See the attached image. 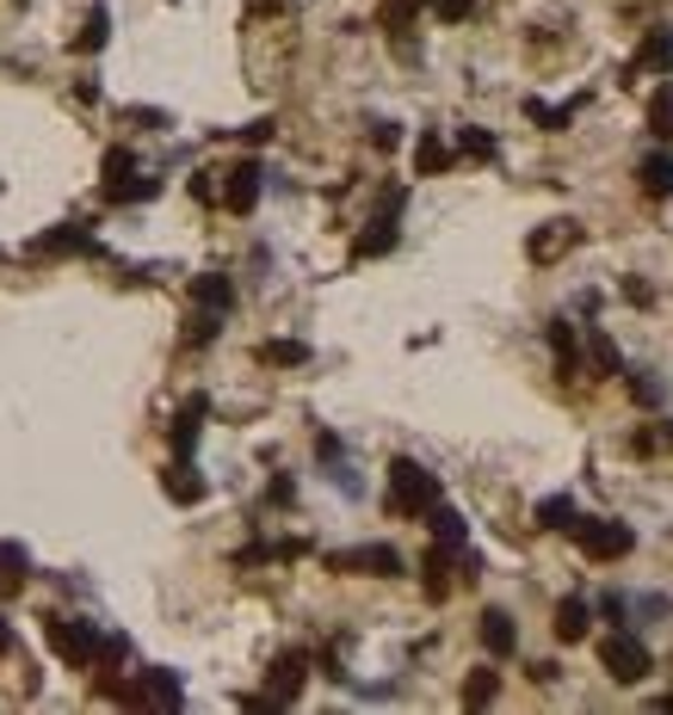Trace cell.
<instances>
[{
    "label": "cell",
    "mask_w": 673,
    "mask_h": 715,
    "mask_svg": "<svg viewBox=\"0 0 673 715\" xmlns=\"http://www.w3.org/2000/svg\"><path fill=\"white\" fill-rule=\"evenodd\" d=\"M266 500H272V506H290V500H297V488H290L285 475H278V481H272V488H266Z\"/></svg>",
    "instance_id": "obj_39"
},
{
    "label": "cell",
    "mask_w": 673,
    "mask_h": 715,
    "mask_svg": "<svg viewBox=\"0 0 673 715\" xmlns=\"http://www.w3.org/2000/svg\"><path fill=\"white\" fill-rule=\"evenodd\" d=\"M636 186H643V198H673V154L655 149L636 161Z\"/></svg>",
    "instance_id": "obj_13"
},
{
    "label": "cell",
    "mask_w": 673,
    "mask_h": 715,
    "mask_svg": "<svg viewBox=\"0 0 673 715\" xmlns=\"http://www.w3.org/2000/svg\"><path fill=\"white\" fill-rule=\"evenodd\" d=\"M192 297H198V309H216V315H229V309H235V284L223 278V272H204V278L192 284Z\"/></svg>",
    "instance_id": "obj_19"
},
{
    "label": "cell",
    "mask_w": 673,
    "mask_h": 715,
    "mask_svg": "<svg viewBox=\"0 0 673 715\" xmlns=\"http://www.w3.org/2000/svg\"><path fill=\"white\" fill-rule=\"evenodd\" d=\"M649 136H655V142H668V136H673V80H661L655 99H649Z\"/></svg>",
    "instance_id": "obj_26"
},
{
    "label": "cell",
    "mask_w": 673,
    "mask_h": 715,
    "mask_svg": "<svg viewBox=\"0 0 673 715\" xmlns=\"http://www.w3.org/2000/svg\"><path fill=\"white\" fill-rule=\"evenodd\" d=\"M414 13H421V0H389V7H384V25H389V32H402Z\"/></svg>",
    "instance_id": "obj_35"
},
{
    "label": "cell",
    "mask_w": 673,
    "mask_h": 715,
    "mask_svg": "<svg viewBox=\"0 0 673 715\" xmlns=\"http://www.w3.org/2000/svg\"><path fill=\"white\" fill-rule=\"evenodd\" d=\"M550 629H557V641H587V629H594V611H587L581 599H562Z\"/></svg>",
    "instance_id": "obj_18"
},
{
    "label": "cell",
    "mask_w": 673,
    "mask_h": 715,
    "mask_svg": "<svg viewBox=\"0 0 673 715\" xmlns=\"http://www.w3.org/2000/svg\"><path fill=\"white\" fill-rule=\"evenodd\" d=\"M7 654H13V623L0 617V660H7Z\"/></svg>",
    "instance_id": "obj_42"
},
{
    "label": "cell",
    "mask_w": 673,
    "mask_h": 715,
    "mask_svg": "<svg viewBox=\"0 0 673 715\" xmlns=\"http://www.w3.org/2000/svg\"><path fill=\"white\" fill-rule=\"evenodd\" d=\"M569 247H581V223H575V216H557V223H544L538 235L525 241V253H532L538 265H550V260H562Z\"/></svg>",
    "instance_id": "obj_9"
},
{
    "label": "cell",
    "mask_w": 673,
    "mask_h": 715,
    "mask_svg": "<svg viewBox=\"0 0 673 715\" xmlns=\"http://www.w3.org/2000/svg\"><path fill=\"white\" fill-rule=\"evenodd\" d=\"M599 611H606V617H612L618 629L631 623V599H624V592H606V599H599Z\"/></svg>",
    "instance_id": "obj_37"
},
{
    "label": "cell",
    "mask_w": 673,
    "mask_h": 715,
    "mask_svg": "<svg viewBox=\"0 0 673 715\" xmlns=\"http://www.w3.org/2000/svg\"><path fill=\"white\" fill-rule=\"evenodd\" d=\"M587 358H594V371H599V377H624V358H618L612 334H599V327H594V346H587Z\"/></svg>",
    "instance_id": "obj_29"
},
{
    "label": "cell",
    "mask_w": 673,
    "mask_h": 715,
    "mask_svg": "<svg viewBox=\"0 0 673 715\" xmlns=\"http://www.w3.org/2000/svg\"><path fill=\"white\" fill-rule=\"evenodd\" d=\"M544 334H550V352H557L562 377H575V371H581V339H575V321H569V315H557L550 327H544Z\"/></svg>",
    "instance_id": "obj_15"
},
{
    "label": "cell",
    "mask_w": 673,
    "mask_h": 715,
    "mask_svg": "<svg viewBox=\"0 0 673 715\" xmlns=\"http://www.w3.org/2000/svg\"><path fill=\"white\" fill-rule=\"evenodd\" d=\"M105 38H112V13H105V7H94V13H87V25L75 32V50H80V57H94V50H105Z\"/></svg>",
    "instance_id": "obj_25"
},
{
    "label": "cell",
    "mask_w": 673,
    "mask_h": 715,
    "mask_svg": "<svg viewBox=\"0 0 673 715\" xmlns=\"http://www.w3.org/2000/svg\"><path fill=\"white\" fill-rule=\"evenodd\" d=\"M569 537L581 543V555H587V562H624V555L636 549V530L618 525V518H575V525H569Z\"/></svg>",
    "instance_id": "obj_3"
},
{
    "label": "cell",
    "mask_w": 673,
    "mask_h": 715,
    "mask_svg": "<svg viewBox=\"0 0 673 715\" xmlns=\"http://www.w3.org/2000/svg\"><path fill=\"white\" fill-rule=\"evenodd\" d=\"M229 186H223V210H235V216H253V204H260V191H266V167L260 161H235L229 173H223Z\"/></svg>",
    "instance_id": "obj_8"
},
{
    "label": "cell",
    "mask_w": 673,
    "mask_h": 715,
    "mask_svg": "<svg viewBox=\"0 0 673 715\" xmlns=\"http://www.w3.org/2000/svg\"><path fill=\"white\" fill-rule=\"evenodd\" d=\"M599 666H606L618 685H643V678L655 673V654L643 648V636H631V629H612V636L599 641Z\"/></svg>",
    "instance_id": "obj_4"
},
{
    "label": "cell",
    "mask_w": 673,
    "mask_h": 715,
    "mask_svg": "<svg viewBox=\"0 0 673 715\" xmlns=\"http://www.w3.org/2000/svg\"><path fill=\"white\" fill-rule=\"evenodd\" d=\"M25 580H32V549L7 537V543H0V586H7V592H20Z\"/></svg>",
    "instance_id": "obj_17"
},
{
    "label": "cell",
    "mask_w": 673,
    "mask_h": 715,
    "mask_svg": "<svg viewBox=\"0 0 673 715\" xmlns=\"http://www.w3.org/2000/svg\"><path fill=\"white\" fill-rule=\"evenodd\" d=\"M204 419H211V401H204V396H192V401L174 414V426H167V438H174V456H192L198 426H204Z\"/></svg>",
    "instance_id": "obj_12"
},
{
    "label": "cell",
    "mask_w": 673,
    "mask_h": 715,
    "mask_svg": "<svg viewBox=\"0 0 673 715\" xmlns=\"http://www.w3.org/2000/svg\"><path fill=\"white\" fill-rule=\"evenodd\" d=\"M179 697H186V691H179V678L167 673V666H154V673L142 678V703H161V710H179Z\"/></svg>",
    "instance_id": "obj_23"
},
{
    "label": "cell",
    "mask_w": 673,
    "mask_h": 715,
    "mask_svg": "<svg viewBox=\"0 0 673 715\" xmlns=\"http://www.w3.org/2000/svg\"><path fill=\"white\" fill-rule=\"evenodd\" d=\"M500 697V673H488V666H476V673L463 678V703L470 710H482V703H495Z\"/></svg>",
    "instance_id": "obj_28"
},
{
    "label": "cell",
    "mask_w": 673,
    "mask_h": 715,
    "mask_svg": "<svg viewBox=\"0 0 673 715\" xmlns=\"http://www.w3.org/2000/svg\"><path fill=\"white\" fill-rule=\"evenodd\" d=\"M216 327H223V315H216V309H198V315L186 321V346H211Z\"/></svg>",
    "instance_id": "obj_33"
},
{
    "label": "cell",
    "mask_w": 673,
    "mask_h": 715,
    "mask_svg": "<svg viewBox=\"0 0 673 715\" xmlns=\"http://www.w3.org/2000/svg\"><path fill=\"white\" fill-rule=\"evenodd\" d=\"M272 130H278V124H272V117H260V124H248V130H241V142H266Z\"/></svg>",
    "instance_id": "obj_40"
},
{
    "label": "cell",
    "mask_w": 673,
    "mask_h": 715,
    "mask_svg": "<svg viewBox=\"0 0 673 715\" xmlns=\"http://www.w3.org/2000/svg\"><path fill=\"white\" fill-rule=\"evenodd\" d=\"M154 191H161V179H149V173H130V179L105 186V204H149Z\"/></svg>",
    "instance_id": "obj_21"
},
{
    "label": "cell",
    "mask_w": 673,
    "mask_h": 715,
    "mask_svg": "<svg viewBox=\"0 0 673 715\" xmlns=\"http://www.w3.org/2000/svg\"><path fill=\"white\" fill-rule=\"evenodd\" d=\"M402 204H408V191L402 186H389L384 191V210L365 223V235L352 241V260H384L389 247H396V216H402Z\"/></svg>",
    "instance_id": "obj_5"
},
{
    "label": "cell",
    "mask_w": 673,
    "mask_h": 715,
    "mask_svg": "<svg viewBox=\"0 0 673 715\" xmlns=\"http://www.w3.org/2000/svg\"><path fill=\"white\" fill-rule=\"evenodd\" d=\"M458 154H470V161H495L500 154V142L482 124H470V130H458Z\"/></svg>",
    "instance_id": "obj_30"
},
{
    "label": "cell",
    "mask_w": 673,
    "mask_h": 715,
    "mask_svg": "<svg viewBox=\"0 0 673 715\" xmlns=\"http://www.w3.org/2000/svg\"><path fill=\"white\" fill-rule=\"evenodd\" d=\"M211 179H216V173H198V179H192V198H204V204H211V198H216Z\"/></svg>",
    "instance_id": "obj_41"
},
{
    "label": "cell",
    "mask_w": 673,
    "mask_h": 715,
    "mask_svg": "<svg viewBox=\"0 0 673 715\" xmlns=\"http://www.w3.org/2000/svg\"><path fill=\"white\" fill-rule=\"evenodd\" d=\"M130 173H136V154H130V149H105V186L130 179Z\"/></svg>",
    "instance_id": "obj_34"
},
{
    "label": "cell",
    "mask_w": 673,
    "mask_h": 715,
    "mask_svg": "<svg viewBox=\"0 0 673 715\" xmlns=\"http://www.w3.org/2000/svg\"><path fill=\"white\" fill-rule=\"evenodd\" d=\"M624 75H673V32L668 25H655V32H643V43H636V62L624 68Z\"/></svg>",
    "instance_id": "obj_10"
},
{
    "label": "cell",
    "mask_w": 673,
    "mask_h": 715,
    "mask_svg": "<svg viewBox=\"0 0 673 715\" xmlns=\"http://www.w3.org/2000/svg\"><path fill=\"white\" fill-rule=\"evenodd\" d=\"M575 518H581L575 493H550V500H538V525H544V530H569Z\"/></svg>",
    "instance_id": "obj_24"
},
{
    "label": "cell",
    "mask_w": 673,
    "mask_h": 715,
    "mask_svg": "<svg viewBox=\"0 0 673 715\" xmlns=\"http://www.w3.org/2000/svg\"><path fill=\"white\" fill-rule=\"evenodd\" d=\"M624 389H631L636 407H661V401H668V389H661V382H655L649 371H631V377H624Z\"/></svg>",
    "instance_id": "obj_32"
},
{
    "label": "cell",
    "mask_w": 673,
    "mask_h": 715,
    "mask_svg": "<svg viewBox=\"0 0 673 715\" xmlns=\"http://www.w3.org/2000/svg\"><path fill=\"white\" fill-rule=\"evenodd\" d=\"M439 500H445V488L426 463H414V456H396V463H389V512H396V518H421V512L439 506Z\"/></svg>",
    "instance_id": "obj_1"
},
{
    "label": "cell",
    "mask_w": 673,
    "mask_h": 715,
    "mask_svg": "<svg viewBox=\"0 0 673 715\" xmlns=\"http://www.w3.org/2000/svg\"><path fill=\"white\" fill-rule=\"evenodd\" d=\"M309 685V654L303 648H290V654L272 660V673H266V710H285V703H297Z\"/></svg>",
    "instance_id": "obj_6"
},
{
    "label": "cell",
    "mask_w": 673,
    "mask_h": 715,
    "mask_svg": "<svg viewBox=\"0 0 673 715\" xmlns=\"http://www.w3.org/2000/svg\"><path fill=\"white\" fill-rule=\"evenodd\" d=\"M161 488H167L174 506H198V500H204V475L192 469V456H174V463L161 469Z\"/></svg>",
    "instance_id": "obj_11"
},
{
    "label": "cell",
    "mask_w": 673,
    "mask_h": 715,
    "mask_svg": "<svg viewBox=\"0 0 673 715\" xmlns=\"http://www.w3.org/2000/svg\"><path fill=\"white\" fill-rule=\"evenodd\" d=\"M334 574H377V580H396L402 574V555L389 543H365V549H340V555H327Z\"/></svg>",
    "instance_id": "obj_7"
},
{
    "label": "cell",
    "mask_w": 673,
    "mask_h": 715,
    "mask_svg": "<svg viewBox=\"0 0 673 715\" xmlns=\"http://www.w3.org/2000/svg\"><path fill=\"white\" fill-rule=\"evenodd\" d=\"M482 648H488L495 660H507L513 648H520V629H513L507 611H482Z\"/></svg>",
    "instance_id": "obj_14"
},
{
    "label": "cell",
    "mask_w": 673,
    "mask_h": 715,
    "mask_svg": "<svg viewBox=\"0 0 673 715\" xmlns=\"http://www.w3.org/2000/svg\"><path fill=\"white\" fill-rule=\"evenodd\" d=\"M272 7H285V0H272Z\"/></svg>",
    "instance_id": "obj_43"
},
{
    "label": "cell",
    "mask_w": 673,
    "mask_h": 715,
    "mask_svg": "<svg viewBox=\"0 0 673 715\" xmlns=\"http://www.w3.org/2000/svg\"><path fill=\"white\" fill-rule=\"evenodd\" d=\"M421 518L433 525V543H445V549H463V543H470V525H463V518L445 506V500H439V506H426Z\"/></svg>",
    "instance_id": "obj_16"
},
{
    "label": "cell",
    "mask_w": 673,
    "mask_h": 715,
    "mask_svg": "<svg viewBox=\"0 0 673 715\" xmlns=\"http://www.w3.org/2000/svg\"><path fill=\"white\" fill-rule=\"evenodd\" d=\"M451 167V149H445L439 130H421V142H414V173H445Z\"/></svg>",
    "instance_id": "obj_22"
},
{
    "label": "cell",
    "mask_w": 673,
    "mask_h": 715,
    "mask_svg": "<svg viewBox=\"0 0 673 715\" xmlns=\"http://www.w3.org/2000/svg\"><path fill=\"white\" fill-rule=\"evenodd\" d=\"M525 117H532L538 130H569V124H575V99H569V105H544V99H525Z\"/></svg>",
    "instance_id": "obj_27"
},
{
    "label": "cell",
    "mask_w": 673,
    "mask_h": 715,
    "mask_svg": "<svg viewBox=\"0 0 673 715\" xmlns=\"http://www.w3.org/2000/svg\"><path fill=\"white\" fill-rule=\"evenodd\" d=\"M43 641L62 666H99V623L87 617H43Z\"/></svg>",
    "instance_id": "obj_2"
},
{
    "label": "cell",
    "mask_w": 673,
    "mask_h": 715,
    "mask_svg": "<svg viewBox=\"0 0 673 715\" xmlns=\"http://www.w3.org/2000/svg\"><path fill=\"white\" fill-rule=\"evenodd\" d=\"M624 297H631L636 309H649V302H655V290H649V284H643V278H624Z\"/></svg>",
    "instance_id": "obj_38"
},
{
    "label": "cell",
    "mask_w": 673,
    "mask_h": 715,
    "mask_svg": "<svg viewBox=\"0 0 673 715\" xmlns=\"http://www.w3.org/2000/svg\"><path fill=\"white\" fill-rule=\"evenodd\" d=\"M32 253H94V235H87V223H62L57 235H43Z\"/></svg>",
    "instance_id": "obj_20"
},
{
    "label": "cell",
    "mask_w": 673,
    "mask_h": 715,
    "mask_svg": "<svg viewBox=\"0 0 673 715\" xmlns=\"http://www.w3.org/2000/svg\"><path fill=\"white\" fill-rule=\"evenodd\" d=\"M260 358H266V364H309V346L303 339H266V346H260Z\"/></svg>",
    "instance_id": "obj_31"
},
{
    "label": "cell",
    "mask_w": 673,
    "mask_h": 715,
    "mask_svg": "<svg viewBox=\"0 0 673 715\" xmlns=\"http://www.w3.org/2000/svg\"><path fill=\"white\" fill-rule=\"evenodd\" d=\"M433 13H439L445 25H458V20H470V13H476V0H433Z\"/></svg>",
    "instance_id": "obj_36"
}]
</instances>
